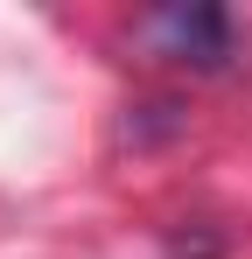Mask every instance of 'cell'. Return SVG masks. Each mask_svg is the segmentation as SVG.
I'll use <instances>...</instances> for the list:
<instances>
[{
    "mask_svg": "<svg viewBox=\"0 0 252 259\" xmlns=\"http://www.w3.org/2000/svg\"><path fill=\"white\" fill-rule=\"evenodd\" d=\"M140 35L161 49L168 63H189V70H224V63H231V14L210 7V0H189V7H161V14H147Z\"/></svg>",
    "mask_w": 252,
    "mask_h": 259,
    "instance_id": "obj_1",
    "label": "cell"
}]
</instances>
